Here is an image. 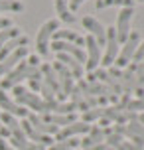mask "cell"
Segmentation results:
<instances>
[{
    "label": "cell",
    "mask_w": 144,
    "mask_h": 150,
    "mask_svg": "<svg viewBox=\"0 0 144 150\" xmlns=\"http://www.w3.org/2000/svg\"><path fill=\"white\" fill-rule=\"evenodd\" d=\"M81 24H83L85 30L91 32V36L97 40L99 47H101V45H105V42H107V28L99 22V20H95L93 16H85L83 20H81Z\"/></svg>",
    "instance_id": "obj_12"
},
{
    "label": "cell",
    "mask_w": 144,
    "mask_h": 150,
    "mask_svg": "<svg viewBox=\"0 0 144 150\" xmlns=\"http://www.w3.org/2000/svg\"><path fill=\"white\" fill-rule=\"evenodd\" d=\"M12 93H14V99H16L18 105L20 107H28V109H32L34 112H40V117L49 115V112H55L57 107H59V101L46 103L40 95L32 93L30 89H26V87H22V85H16L14 89H12Z\"/></svg>",
    "instance_id": "obj_1"
},
{
    "label": "cell",
    "mask_w": 144,
    "mask_h": 150,
    "mask_svg": "<svg viewBox=\"0 0 144 150\" xmlns=\"http://www.w3.org/2000/svg\"><path fill=\"white\" fill-rule=\"evenodd\" d=\"M101 47H99L97 40L93 36H87L85 38V65L83 67L93 73L95 69H99V63H101Z\"/></svg>",
    "instance_id": "obj_6"
},
{
    "label": "cell",
    "mask_w": 144,
    "mask_h": 150,
    "mask_svg": "<svg viewBox=\"0 0 144 150\" xmlns=\"http://www.w3.org/2000/svg\"><path fill=\"white\" fill-rule=\"evenodd\" d=\"M40 73H42V79H44V83H46L47 87L53 91V95H55V99H59V103H63V93H61V87H59V79H57V75H55V71H53L52 63H42L40 65Z\"/></svg>",
    "instance_id": "obj_9"
},
{
    "label": "cell",
    "mask_w": 144,
    "mask_h": 150,
    "mask_svg": "<svg viewBox=\"0 0 144 150\" xmlns=\"http://www.w3.org/2000/svg\"><path fill=\"white\" fill-rule=\"evenodd\" d=\"M18 36H20V30L14 28V26H12V28H6V30H0V47H2L4 44H8L10 40L18 38Z\"/></svg>",
    "instance_id": "obj_29"
},
{
    "label": "cell",
    "mask_w": 144,
    "mask_h": 150,
    "mask_svg": "<svg viewBox=\"0 0 144 150\" xmlns=\"http://www.w3.org/2000/svg\"><path fill=\"white\" fill-rule=\"evenodd\" d=\"M144 59V42L142 44H138V47H136V52H134V57H132V61L134 63H138V61H142Z\"/></svg>",
    "instance_id": "obj_32"
},
{
    "label": "cell",
    "mask_w": 144,
    "mask_h": 150,
    "mask_svg": "<svg viewBox=\"0 0 144 150\" xmlns=\"http://www.w3.org/2000/svg\"><path fill=\"white\" fill-rule=\"evenodd\" d=\"M134 85H136V63H130V67H126L121 73V87L122 93H134Z\"/></svg>",
    "instance_id": "obj_17"
},
{
    "label": "cell",
    "mask_w": 144,
    "mask_h": 150,
    "mask_svg": "<svg viewBox=\"0 0 144 150\" xmlns=\"http://www.w3.org/2000/svg\"><path fill=\"white\" fill-rule=\"evenodd\" d=\"M55 12H57L61 22H65V24H75L77 22V16L69 12L67 0H55Z\"/></svg>",
    "instance_id": "obj_22"
},
{
    "label": "cell",
    "mask_w": 144,
    "mask_h": 150,
    "mask_svg": "<svg viewBox=\"0 0 144 150\" xmlns=\"http://www.w3.org/2000/svg\"><path fill=\"white\" fill-rule=\"evenodd\" d=\"M6 28H12V20H10V18H4V16H0V30H6Z\"/></svg>",
    "instance_id": "obj_34"
},
{
    "label": "cell",
    "mask_w": 144,
    "mask_h": 150,
    "mask_svg": "<svg viewBox=\"0 0 144 150\" xmlns=\"http://www.w3.org/2000/svg\"><path fill=\"white\" fill-rule=\"evenodd\" d=\"M0 150H16V148H14V146H10L4 138H0Z\"/></svg>",
    "instance_id": "obj_36"
},
{
    "label": "cell",
    "mask_w": 144,
    "mask_h": 150,
    "mask_svg": "<svg viewBox=\"0 0 144 150\" xmlns=\"http://www.w3.org/2000/svg\"><path fill=\"white\" fill-rule=\"evenodd\" d=\"M28 150H46V146H42V144H32Z\"/></svg>",
    "instance_id": "obj_38"
},
{
    "label": "cell",
    "mask_w": 144,
    "mask_h": 150,
    "mask_svg": "<svg viewBox=\"0 0 144 150\" xmlns=\"http://www.w3.org/2000/svg\"><path fill=\"white\" fill-rule=\"evenodd\" d=\"M132 14H134V8H122L119 16H116V42L119 44H124L130 36V20H132Z\"/></svg>",
    "instance_id": "obj_7"
},
{
    "label": "cell",
    "mask_w": 144,
    "mask_h": 150,
    "mask_svg": "<svg viewBox=\"0 0 144 150\" xmlns=\"http://www.w3.org/2000/svg\"><path fill=\"white\" fill-rule=\"evenodd\" d=\"M20 127H22V130H24V134H26V138H28V140H34V144H42V146H52V144H53L52 136L38 132V130L32 127V125H30V122H28L26 119L20 122Z\"/></svg>",
    "instance_id": "obj_14"
},
{
    "label": "cell",
    "mask_w": 144,
    "mask_h": 150,
    "mask_svg": "<svg viewBox=\"0 0 144 150\" xmlns=\"http://www.w3.org/2000/svg\"><path fill=\"white\" fill-rule=\"evenodd\" d=\"M0 109H4V112L12 115V117H22V119H26L28 112H30L26 107H20L14 99H10V97H8V93H6V91H2V89H0Z\"/></svg>",
    "instance_id": "obj_13"
},
{
    "label": "cell",
    "mask_w": 144,
    "mask_h": 150,
    "mask_svg": "<svg viewBox=\"0 0 144 150\" xmlns=\"http://www.w3.org/2000/svg\"><path fill=\"white\" fill-rule=\"evenodd\" d=\"M52 67H53V71H55V75H57V79H59V87H61L63 97L67 99L69 95H71V91L75 89V79H73V75H71V71H69L63 63H59V61H55Z\"/></svg>",
    "instance_id": "obj_8"
},
{
    "label": "cell",
    "mask_w": 144,
    "mask_h": 150,
    "mask_svg": "<svg viewBox=\"0 0 144 150\" xmlns=\"http://www.w3.org/2000/svg\"><path fill=\"white\" fill-rule=\"evenodd\" d=\"M28 63H30L32 67H38V63H40V55H36V53H34V55H30V57H28Z\"/></svg>",
    "instance_id": "obj_35"
},
{
    "label": "cell",
    "mask_w": 144,
    "mask_h": 150,
    "mask_svg": "<svg viewBox=\"0 0 144 150\" xmlns=\"http://www.w3.org/2000/svg\"><path fill=\"white\" fill-rule=\"evenodd\" d=\"M55 61L63 63V65L71 71L73 79H83V65H81L75 57H71V55H67V53H57V55H55Z\"/></svg>",
    "instance_id": "obj_16"
},
{
    "label": "cell",
    "mask_w": 144,
    "mask_h": 150,
    "mask_svg": "<svg viewBox=\"0 0 144 150\" xmlns=\"http://www.w3.org/2000/svg\"><path fill=\"white\" fill-rule=\"evenodd\" d=\"M83 2H85V0H69V12H71V14H73V12H77V10H79V6H81Z\"/></svg>",
    "instance_id": "obj_33"
},
{
    "label": "cell",
    "mask_w": 144,
    "mask_h": 150,
    "mask_svg": "<svg viewBox=\"0 0 144 150\" xmlns=\"http://www.w3.org/2000/svg\"><path fill=\"white\" fill-rule=\"evenodd\" d=\"M119 42H116V32H114V26L107 28V42H105V53L101 55V65L103 67H113L114 59L119 55Z\"/></svg>",
    "instance_id": "obj_5"
},
{
    "label": "cell",
    "mask_w": 144,
    "mask_h": 150,
    "mask_svg": "<svg viewBox=\"0 0 144 150\" xmlns=\"http://www.w3.org/2000/svg\"><path fill=\"white\" fill-rule=\"evenodd\" d=\"M128 112V111H126ZM126 127L132 134H136L138 138H142L144 140V125L138 120V115L136 112H128V120H126Z\"/></svg>",
    "instance_id": "obj_23"
},
{
    "label": "cell",
    "mask_w": 144,
    "mask_h": 150,
    "mask_svg": "<svg viewBox=\"0 0 144 150\" xmlns=\"http://www.w3.org/2000/svg\"><path fill=\"white\" fill-rule=\"evenodd\" d=\"M28 81H30V89H32V93H36V95H38V93H40V87H42V81H44V79H42V73H40V67L36 69V73L32 75Z\"/></svg>",
    "instance_id": "obj_30"
},
{
    "label": "cell",
    "mask_w": 144,
    "mask_h": 150,
    "mask_svg": "<svg viewBox=\"0 0 144 150\" xmlns=\"http://www.w3.org/2000/svg\"><path fill=\"white\" fill-rule=\"evenodd\" d=\"M134 93L138 99L144 97V59L136 63V85H134Z\"/></svg>",
    "instance_id": "obj_26"
},
{
    "label": "cell",
    "mask_w": 144,
    "mask_h": 150,
    "mask_svg": "<svg viewBox=\"0 0 144 150\" xmlns=\"http://www.w3.org/2000/svg\"><path fill=\"white\" fill-rule=\"evenodd\" d=\"M36 69L38 67H32L28 61L24 59L20 61L18 65H16L10 73H6L4 77H2V81H0V89L6 91V89H14L16 85H20V81H24V79H30L32 75L36 73Z\"/></svg>",
    "instance_id": "obj_2"
},
{
    "label": "cell",
    "mask_w": 144,
    "mask_h": 150,
    "mask_svg": "<svg viewBox=\"0 0 144 150\" xmlns=\"http://www.w3.org/2000/svg\"><path fill=\"white\" fill-rule=\"evenodd\" d=\"M138 120H140V122L144 125V115H138Z\"/></svg>",
    "instance_id": "obj_39"
},
{
    "label": "cell",
    "mask_w": 144,
    "mask_h": 150,
    "mask_svg": "<svg viewBox=\"0 0 144 150\" xmlns=\"http://www.w3.org/2000/svg\"><path fill=\"white\" fill-rule=\"evenodd\" d=\"M75 146H79V140H75V138H67V140L53 142L52 146H47L46 150H73Z\"/></svg>",
    "instance_id": "obj_28"
},
{
    "label": "cell",
    "mask_w": 144,
    "mask_h": 150,
    "mask_svg": "<svg viewBox=\"0 0 144 150\" xmlns=\"http://www.w3.org/2000/svg\"><path fill=\"white\" fill-rule=\"evenodd\" d=\"M109 6L132 8L134 2H132V0H95V8H97V10H103V8H109Z\"/></svg>",
    "instance_id": "obj_24"
},
{
    "label": "cell",
    "mask_w": 144,
    "mask_h": 150,
    "mask_svg": "<svg viewBox=\"0 0 144 150\" xmlns=\"http://www.w3.org/2000/svg\"><path fill=\"white\" fill-rule=\"evenodd\" d=\"M53 42H67V44H75L79 45V47H83L85 45V38L79 36L77 32L73 30H55V34H53Z\"/></svg>",
    "instance_id": "obj_19"
},
{
    "label": "cell",
    "mask_w": 144,
    "mask_h": 150,
    "mask_svg": "<svg viewBox=\"0 0 144 150\" xmlns=\"http://www.w3.org/2000/svg\"><path fill=\"white\" fill-rule=\"evenodd\" d=\"M126 111H128V112H140V111H144V97L142 99H136V101H128Z\"/></svg>",
    "instance_id": "obj_31"
},
{
    "label": "cell",
    "mask_w": 144,
    "mask_h": 150,
    "mask_svg": "<svg viewBox=\"0 0 144 150\" xmlns=\"http://www.w3.org/2000/svg\"><path fill=\"white\" fill-rule=\"evenodd\" d=\"M24 4L20 0H0V14L2 12H22Z\"/></svg>",
    "instance_id": "obj_27"
},
{
    "label": "cell",
    "mask_w": 144,
    "mask_h": 150,
    "mask_svg": "<svg viewBox=\"0 0 144 150\" xmlns=\"http://www.w3.org/2000/svg\"><path fill=\"white\" fill-rule=\"evenodd\" d=\"M55 30H59V22L55 18L44 22L42 28L38 30V36H36V52H38L40 57H46L47 53H49V44H52V36L55 34Z\"/></svg>",
    "instance_id": "obj_3"
},
{
    "label": "cell",
    "mask_w": 144,
    "mask_h": 150,
    "mask_svg": "<svg viewBox=\"0 0 144 150\" xmlns=\"http://www.w3.org/2000/svg\"><path fill=\"white\" fill-rule=\"evenodd\" d=\"M107 148H109V146L103 142V144H99V146H91V148H85V150H107Z\"/></svg>",
    "instance_id": "obj_37"
},
{
    "label": "cell",
    "mask_w": 144,
    "mask_h": 150,
    "mask_svg": "<svg viewBox=\"0 0 144 150\" xmlns=\"http://www.w3.org/2000/svg\"><path fill=\"white\" fill-rule=\"evenodd\" d=\"M103 140H105V128L95 125V127H91V130L87 132V136H85L83 140H79V146L85 150V148H91V146L103 144Z\"/></svg>",
    "instance_id": "obj_15"
},
{
    "label": "cell",
    "mask_w": 144,
    "mask_h": 150,
    "mask_svg": "<svg viewBox=\"0 0 144 150\" xmlns=\"http://www.w3.org/2000/svg\"><path fill=\"white\" fill-rule=\"evenodd\" d=\"M28 57V45H22V47H18V50H14V52L10 53V55H6L4 59L0 61V75H6L10 73L12 69L20 63V61H24Z\"/></svg>",
    "instance_id": "obj_10"
},
{
    "label": "cell",
    "mask_w": 144,
    "mask_h": 150,
    "mask_svg": "<svg viewBox=\"0 0 144 150\" xmlns=\"http://www.w3.org/2000/svg\"><path fill=\"white\" fill-rule=\"evenodd\" d=\"M22 45H28V38L26 36H18V38H14V40H10L8 44H4L2 47H0V61L4 59L6 55H10L14 50L22 47Z\"/></svg>",
    "instance_id": "obj_21"
},
{
    "label": "cell",
    "mask_w": 144,
    "mask_h": 150,
    "mask_svg": "<svg viewBox=\"0 0 144 150\" xmlns=\"http://www.w3.org/2000/svg\"><path fill=\"white\" fill-rule=\"evenodd\" d=\"M103 119H107L109 122H111V120H114L116 125H126V120H128V112L116 109L114 105L103 107Z\"/></svg>",
    "instance_id": "obj_20"
},
{
    "label": "cell",
    "mask_w": 144,
    "mask_h": 150,
    "mask_svg": "<svg viewBox=\"0 0 144 150\" xmlns=\"http://www.w3.org/2000/svg\"><path fill=\"white\" fill-rule=\"evenodd\" d=\"M138 44H140V32H130L128 40L122 44V50H119V55H116V59H114V67L121 69V67H126L130 61H132V57H134V52H136Z\"/></svg>",
    "instance_id": "obj_4"
},
{
    "label": "cell",
    "mask_w": 144,
    "mask_h": 150,
    "mask_svg": "<svg viewBox=\"0 0 144 150\" xmlns=\"http://www.w3.org/2000/svg\"><path fill=\"white\" fill-rule=\"evenodd\" d=\"M132 2H144V0H132Z\"/></svg>",
    "instance_id": "obj_41"
},
{
    "label": "cell",
    "mask_w": 144,
    "mask_h": 150,
    "mask_svg": "<svg viewBox=\"0 0 144 150\" xmlns=\"http://www.w3.org/2000/svg\"><path fill=\"white\" fill-rule=\"evenodd\" d=\"M69 97H71V103L77 107V111H83V112L89 111V105H87V101H85V95L81 93V89H79L77 85H75V89L71 91V95H69Z\"/></svg>",
    "instance_id": "obj_25"
},
{
    "label": "cell",
    "mask_w": 144,
    "mask_h": 150,
    "mask_svg": "<svg viewBox=\"0 0 144 150\" xmlns=\"http://www.w3.org/2000/svg\"><path fill=\"white\" fill-rule=\"evenodd\" d=\"M134 150H144V146H136V148H134Z\"/></svg>",
    "instance_id": "obj_40"
},
{
    "label": "cell",
    "mask_w": 144,
    "mask_h": 150,
    "mask_svg": "<svg viewBox=\"0 0 144 150\" xmlns=\"http://www.w3.org/2000/svg\"><path fill=\"white\" fill-rule=\"evenodd\" d=\"M89 130H91V125H87V122H83V120H75V122H71V125H67V127H63L61 130H57L55 142L73 138V136H77V134H87Z\"/></svg>",
    "instance_id": "obj_11"
},
{
    "label": "cell",
    "mask_w": 144,
    "mask_h": 150,
    "mask_svg": "<svg viewBox=\"0 0 144 150\" xmlns=\"http://www.w3.org/2000/svg\"><path fill=\"white\" fill-rule=\"evenodd\" d=\"M26 120H28V122H30V125L36 128L38 132L47 134V136H49V134H57V130H59L55 125H47V122H44V120H42V117H40V115H36V112H28Z\"/></svg>",
    "instance_id": "obj_18"
},
{
    "label": "cell",
    "mask_w": 144,
    "mask_h": 150,
    "mask_svg": "<svg viewBox=\"0 0 144 150\" xmlns=\"http://www.w3.org/2000/svg\"><path fill=\"white\" fill-rule=\"evenodd\" d=\"M0 115H2V112H0Z\"/></svg>",
    "instance_id": "obj_42"
}]
</instances>
